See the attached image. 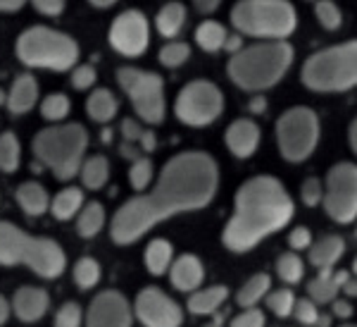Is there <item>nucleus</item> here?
<instances>
[{
    "label": "nucleus",
    "mask_w": 357,
    "mask_h": 327,
    "mask_svg": "<svg viewBox=\"0 0 357 327\" xmlns=\"http://www.w3.org/2000/svg\"><path fill=\"white\" fill-rule=\"evenodd\" d=\"M220 187L217 160L205 151H186L167 160L153 191L129 198L114 213L110 237L114 244L129 246L167 217L203 210Z\"/></svg>",
    "instance_id": "nucleus-1"
},
{
    "label": "nucleus",
    "mask_w": 357,
    "mask_h": 327,
    "mask_svg": "<svg viewBox=\"0 0 357 327\" xmlns=\"http://www.w3.org/2000/svg\"><path fill=\"white\" fill-rule=\"evenodd\" d=\"M296 213V203L276 177H252L236 191L234 215L222 232V244L231 254H248L264 237L284 229Z\"/></svg>",
    "instance_id": "nucleus-2"
},
{
    "label": "nucleus",
    "mask_w": 357,
    "mask_h": 327,
    "mask_svg": "<svg viewBox=\"0 0 357 327\" xmlns=\"http://www.w3.org/2000/svg\"><path fill=\"white\" fill-rule=\"evenodd\" d=\"M296 50L289 41H262L241 48L229 60V79L243 91L272 89L286 77Z\"/></svg>",
    "instance_id": "nucleus-3"
},
{
    "label": "nucleus",
    "mask_w": 357,
    "mask_h": 327,
    "mask_svg": "<svg viewBox=\"0 0 357 327\" xmlns=\"http://www.w3.org/2000/svg\"><path fill=\"white\" fill-rule=\"evenodd\" d=\"M0 266H26L45 279H55L65 272L67 258L50 237H31L13 222H0Z\"/></svg>",
    "instance_id": "nucleus-4"
},
{
    "label": "nucleus",
    "mask_w": 357,
    "mask_h": 327,
    "mask_svg": "<svg viewBox=\"0 0 357 327\" xmlns=\"http://www.w3.org/2000/svg\"><path fill=\"white\" fill-rule=\"evenodd\" d=\"M86 148H89V131L82 124H62L38 131L31 141V151L38 163L45 165L57 180L69 182L82 170Z\"/></svg>",
    "instance_id": "nucleus-5"
},
{
    "label": "nucleus",
    "mask_w": 357,
    "mask_h": 327,
    "mask_svg": "<svg viewBox=\"0 0 357 327\" xmlns=\"http://www.w3.org/2000/svg\"><path fill=\"white\" fill-rule=\"evenodd\" d=\"M231 24L243 36L286 41L298 27L296 8L286 0H241L231 10Z\"/></svg>",
    "instance_id": "nucleus-6"
},
{
    "label": "nucleus",
    "mask_w": 357,
    "mask_h": 327,
    "mask_svg": "<svg viewBox=\"0 0 357 327\" xmlns=\"http://www.w3.org/2000/svg\"><path fill=\"white\" fill-rule=\"evenodd\" d=\"M301 82L317 94L350 91L357 84V43H338L310 55L303 65Z\"/></svg>",
    "instance_id": "nucleus-7"
},
{
    "label": "nucleus",
    "mask_w": 357,
    "mask_h": 327,
    "mask_svg": "<svg viewBox=\"0 0 357 327\" xmlns=\"http://www.w3.org/2000/svg\"><path fill=\"white\" fill-rule=\"evenodd\" d=\"M20 62L38 70L67 72L77 67L79 43L67 34H60L50 27H29L15 43Z\"/></svg>",
    "instance_id": "nucleus-8"
},
{
    "label": "nucleus",
    "mask_w": 357,
    "mask_h": 327,
    "mask_svg": "<svg viewBox=\"0 0 357 327\" xmlns=\"http://www.w3.org/2000/svg\"><path fill=\"white\" fill-rule=\"evenodd\" d=\"M279 151L289 163H305L319 141V117L305 106H296L276 119Z\"/></svg>",
    "instance_id": "nucleus-9"
},
{
    "label": "nucleus",
    "mask_w": 357,
    "mask_h": 327,
    "mask_svg": "<svg viewBox=\"0 0 357 327\" xmlns=\"http://www.w3.org/2000/svg\"><path fill=\"white\" fill-rule=\"evenodd\" d=\"M119 89L134 103L136 115L146 124H160L165 119V82L160 74L122 67L117 72Z\"/></svg>",
    "instance_id": "nucleus-10"
},
{
    "label": "nucleus",
    "mask_w": 357,
    "mask_h": 327,
    "mask_svg": "<svg viewBox=\"0 0 357 327\" xmlns=\"http://www.w3.org/2000/svg\"><path fill=\"white\" fill-rule=\"evenodd\" d=\"M224 110V96L212 82L198 79L181 89L176 96L174 112L183 124L191 127H207L212 124Z\"/></svg>",
    "instance_id": "nucleus-11"
},
{
    "label": "nucleus",
    "mask_w": 357,
    "mask_h": 327,
    "mask_svg": "<svg viewBox=\"0 0 357 327\" xmlns=\"http://www.w3.org/2000/svg\"><path fill=\"white\" fill-rule=\"evenodd\" d=\"M324 210L338 225H350L357 215V168L353 163L333 165L326 175Z\"/></svg>",
    "instance_id": "nucleus-12"
},
{
    "label": "nucleus",
    "mask_w": 357,
    "mask_h": 327,
    "mask_svg": "<svg viewBox=\"0 0 357 327\" xmlns=\"http://www.w3.org/2000/svg\"><path fill=\"white\" fill-rule=\"evenodd\" d=\"M107 41L119 55L124 57H141L148 50L151 41V24L148 17L141 10H126L119 17H114L110 24Z\"/></svg>",
    "instance_id": "nucleus-13"
},
{
    "label": "nucleus",
    "mask_w": 357,
    "mask_h": 327,
    "mask_svg": "<svg viewBox=\"0 0 357 327\" xmlns=\"http://www.w3.org/2000/svg\"><path fill=\"white\" fill-rule=\"evenodd\" d=\"M134 315L138 323L146 327H178L183 323V313L178 303L172 301L158 286H146L136 296Z\"/></svg>",
    "instance_id": "nucleus-14"
},
{
    "label": "nucleus",
    "mask_w": 357,
    "mask_h": 327,
    "mask_svg": "<svg viewBox=\"0 0 357 327\" xmlns=\"http://www.w3.org/2000/svg\"><path fill=\"white\" fill-rule=\"evenodd\" d=\"M131 323H134V311L126 296L114 289L100 291L86 311L89 327H129Z\"/></svg>",
    "instance_id": "nucleus-15"
},
{
    "label": "nucleus",
    "mask_w": 357,
    "mask_h": 327,
    "mask_svg": "<svg viewBox=\"0 0 357 327\" xmlns=\"http://www.w3.org/2000/svg\"><path fill=\"white\" fill-rule=\"evenodd\" d=\"M260 127H257L252 119H234L231 124H229L227 134H224V141H227L229 151H231L234 158L238 160H245L250 158L252 153L257 151V146H260Z\"/></svg>",
    "instance_id": "nucleus-16"
},
{
    "label": "nucleus",
    "mask_w": 357,
    "mask_h": 327,
    "mask_svg": "<svg viewBox=\"0 0 357 327\" xmlns=\"http://www.w3.org/2000/svg\"><path fill=\"white\" fill-rule=\"evenodd\" d=\"M50 306V296L38 286H20L13 296V311L22 323H36L41 320Z\"/></svg>",
    "instance_id": "nucleus-17"
},
{
    "label": "nucleus",
    "mask_w": 357,
    "mask_h": 327,
    "mask_svg": "<svg viewBox=\"0 0 357 327\" xmlns=\"http://www.w3.org/2000/svg\"><path fill=\"white\" fill-rule=\"evenodd\" d=\"M169 279L176 291H183V294L195 291L205 279V268H203V263H200V258L193 254L178 256L176 261L172 263Z\"/></svg>",
    "instance_id": "nucleus-18"
},
{
    "label": "nucleus",
    "mask_w": 357,
    "mask_h": 327,
    "mask_svg": "<svg viewBox=\"0 0 357 327\" xmlns=\"http://www.w3.org/2000/svg\"><path fill=\"white\" fill-rule=\"evenodd\" d=\"M36 101H38V82L31 72L20 74L13 82V89H10L8 99H5L8 110L13 115H26L36 106Z\"/></svg>",
    "instance_id": "nucleus-19"
},
{
    "label": "nucleus",
    "mask_w": 357,
    "mask_h": 327,
    "mask_svg": "<svg viewBox=\"0 0 357 327\" xmlns=\"http://www.w3.org/2000/svg\"><path fill=\"white\" fill-rule=\"evenodd\" d=\"M345 254V242L338 234H326L317 244H310V263L319 268H333L336 261Z\"/></svg>",
    "instance_id": "nucleus-20"
},
{
    "label": "nucleus",
    "mask_w": 357,
    "mask_h": 327,
    "mask_svg": "<svg viewBox=\"0 0 357 327\" xmlns=\"http://www.w3.org/2000/svg\"><path fill=\"white\" fill-rule=\"evenodd\" d=\"M15 196H17L20 208L24 210L29 217H38L50 208L48 191H45L41 184H36V182H24V184H20Z\"/></svg>",
    "instance_id": "nucleus-21"
},
{
    "label": "nucleus",
    "mask_w": 357,
    "mask_h": 327,
    "mask_svg": "<svg viewBox=\"0 0 357 327\" xmlns=\"http://www.w3.org/2000/svg\"><path fill=\"white\" fill-rule=\"evenodd\" d=\"M229 299V289L224 284H212L207 289L193 291L191 299H188V311L195 315H212L220 311L222 303Z\"/></svg>",
    "instance_id": "nucleus-22"
},
{
    "label": "nucleus",
    "mask_w": 357,
    "mask_h": 327,
    "mask_svg": "<svg viewBox=\"0 0 357 327\" xmlns=\"http://www.w3.org/2000/svg\"><path fill=\"white\" fill-rule=\"evenodd\" d=\"M82 208H84V191L77 187L62 189V191L50 201V213H53L55 220H62V222L72 220Z\"/></svg>",
    "instance_id": "nucleus-23"
},
{
    "label": "nucleus",
    "mask_w": 357,
    "mask_h": 327,
    "mask_svg": "<svg viewBox=\"0 0 357 327\" xmlns=\"http://www.w3.org/2000/svg\"><path fill=\"white\" fill-rule=\"evenodd\" d=\"M117 110H119V103L112 96L110 89H96L89 96V101H86V112L96 122H110L114 115H117Z\"/></svg>",
    "instance_id": "nucleus-24"
},
{
    "label": "nucleus",
    "mask_w": 357,
    "mask_h": 327,
    "mask_svg": "<svg viewBox=\"0 0 357 327\" xmlns=\"http://www.w3.org/2000/svg\"><path fill=\"white\" fill-rule=\"evenodd\" d=\"M79 175H82V184L86 189L98 191V189H102L107 184V180H110V163H107L105 156H91L89 160L82 163Z\"/></svg>",
    "instance_id": "nucleus-25"
},
{
    "label": "nucleus",
    "mask_w": 357,
    "mask_h": 327,
    "mask_svg": "<svg viewBox=\"0 0 357 327\" xmlns=\"http://www.w3.org/2000/svg\"><path fill=\"white\" fill-rule=\"evenodd\" d=\"M186 24V8L181 3H167L155 17V27L165 38H174Z\"/></svg>",
    "instance_id": "nucleus-26"
},
{
    "label": "nucleus",
    "mask_w": 357,
    "mask_h": 327,
    "mask_svg": "<svg viewBox=\"0 0 357 327\" xmlns=\"http://www.w3.org/2000/svg\"><path fill=\"white\" fill-rule=\"evenodd\" d=\"M269 289H272V277H269L267 272H257L238 289L236 303H238L241 308H250V306H255L257 301H262Z\"/></svg>",
    "instance_id": "nucleus-27"
},
{
    "label": "nucleus",
    "mask_w": 357,
    "mask_h": 327,
    "mask_svg": "<svg viewBox=\"0 0 357 327\" xmlns=\"http://www.w3.org/2000/svg\"><path fill=\"white\" fill-rule=\"evenodd\" d=\"M172 244L167 239H153L146 246V268L151 275H165L172 266Z\"/></svg>",
    "instance_id": "nucleus-28"
},
{
    "label": "nucleus",
    "mask_w": 357,
    "mask_h": 327,
    "mask_svg": "<svg viewBox=\"0 0 357 327\" xmlns=\"http://www.w3.org/2000/svg\"><path fill=\"white\" fill-rule=\"evenodd\" d=\"M227 29H224L220 22H203L198 29H195V43L200 45L207 53H217V50L224 48V41H227Z\"/></svg>",
    "instance_id": "nucleus-29"
},
{
    "label": "nucleus",
    "mask_w": 357,
    "mask_h": 327,
    "mask_svg": "<svg viewBox=\"0 0 357 327\" xmlns=\"http://www.w3.org/2000/svg\"><path fill=\"white\" fill-rule=\"evenodd\" d=\"M102 225H105V208L100 203H86L77 217V232L84 239H91L100 232Z\"/></svg>",
    "instance_id": "nucleus-30"
},
{
    "label": "nucleus",
    "mask_w": 357,
    "mask_h": 327,
    "mask_svg": "<svg viewBox=\"0 0 357 327\" xmlns=\"http://www.w3.org/2000/svg\"><path fill=\"white\" fill-rule=\"evenodd\" d=\"M20 158H22V148L15 131H3L0 134V170L13 175L20 168Z\"/></svg>",
    "instance_id": "nucleus-31"
},
{
    "label": "nucleus",
    "mask_w": 357,
    "mask_h": 327,
    "mask_svg": "<svg viewBox=\"0 0 357 327\" xmlns=\"http://www.w3.org/2000/svg\"><path fill=\"white\" fill-rule=\"evenodd\" d=\"M100 266H98V261H93V258H82V261L74 266V282H77V286L82 291H89L93 289V286L100 282Z\"/></svg>",
    "instance_id": "nucleus-32"
},
{
    "label": "nucleus",
    "mask_w": 357,
    "mask_h": 327,
    "mask_svg": "<svg viewBox=\"0 0 357 327\" xmlns=\"http://www.w3.org/2000/svg\"><path fill=\"white\" fill-rule=\"evenodd\" d=\"M338 291H341V286L333 282V277H317L307 282V296L317 306L319 303H331L338 296Z\"/></svg>",
    "instance_id": "nucleus-33"
},
{
    "label": "nucleus",
    "mask_w": 357,
    "mask_h": 327,
    "mask_svg": "<svg viewBox=\"0 0 357 327\" xmlns=\"http://www.w3.org/2000/svg\"><path fill=\"white\" fill-rule=\"evenodd\" d=\"M69 108H72V103L65 94H50L41 103V115L48 122H62L69 115Z\"/></svg>",
    "instance_id": "nucleus-34"
},
{
    "label": "nucleus",
    "mask_w": 357,
    "mask_h": 327,
    "mask_svg": "<svg viewBox=\"0 0 357 327\" xmlns=\"http://www.w3.org/2000/svg\"><path fill=\"white\" fill-rule=\"evenodd\" d=\"M276 272H279V277L284 279V282L298 284L305 275V263L296 254H284L276 261Z\"/></svg>",
    "instance_id": "nucleus-35"
},
{
    "label": "nucleus",
    "mask_w": 357,
    "mask_h": 327,
    "mask_svg": "<svg viewBox=\"0 0 357 327\" xmlns=\"http://www.w3.org/2000/svg\"><path fill=\"white\" fill-rule=\"evenodd\" d=\"M267 308L272 311L276 318H289L293 313V303H296V294L291 289H276V291H267Z\"/></svg>",
    "instance_id": "nucleus-36"
},
{
    "label": "nucleus",
    "mask_w": 357,
    "mask_h": 327,
    "mask_svg": "<svg viewBox=\"0 0 357 327\" xmlns=\"http://www.w3.org/2000/svg\"><path fill=\"white\" fill-rule=\"evenodd\" d=\"M314 13H317L319 24L324 29H329V31H336V29L343 24L341 10H338V5L331 3V0H319V3H314Z\"/></svg>",
    "instance_id": "nucleus-37"
},
{
    "label": "nucleus",
    "mask_w": 357,
    "mask_h": 327,
    "mask_svg": "<svg viewBox=\"0 0 357 327\" xmlns=\"http://www.w3.org/2000/svg\"><path fill=\"white\" fill-rule=\"evenodd\" d=\"M153 180V163L148 158H138L131 163L129 168V182L136 191H146V187L151 184Z\"/></svg>",
    "instance_id": "nucleus-38"
},
{
    "label": "nucleus",
    "mask_w": 357,
    "mask_h": 327,
    "mask_svg": "<svg viewBox=\"0 0 357 327\" xmlns=\"http://www.w3.org/2000/svg\"><path fill=\"white\" fill-rule=\"evenodd\" d=\"M188 55H191V48L186 43H167L160 50V62L165 67H181L188 60Z\"/></svg>",
    "instance_id": "nucleus-39"
},
{
    "label": "nucleus",
    "mask_w": 357,
    "mask_h": 327,
    "mask_svg": "<svg viewBox=\"0 0 357 327\" xmlns=\"http://www.w3.org/2000/svg\"><path fill=\"white\" fill-rule=\"evenodd\" d=\"M84 323V315H82V308L79 303L69 301L60 311L55 313V327H79Z\"/></svg>",
    "instance_id": "nucleus-40"
},
{
    "label": "nucleus",
    "mask_w": 357,
    "mask_h": 327,
    "mask_svg": "<svg viewBox=\"0 0 357 327\" xmlns=\"http://www.w3.org/2000/svg\"><path fill=\"white\" fill-rule=\"evenodd\" d=\"M301 196H303V203L307 208H314V205L321 203V196H324V187L317 177H307L301 187Z\"/></svg>",
    "instance_id": "nucleus-41"
},
{
    "label": "nucleus",
    "mask_w": 357,
    "mask_h": 327,
    "mask_svg": "<svg viewBox=\"0 0 357 327\" xmlns=\"http://www.w3.org/2000/svg\"><path fill=\"white\" fill-rule=\"evenodd\" d=\"M291 315H296V320L301 325H314V320H317V315H319V311H317V303L312 299H296Z\"/></svg>",
    "instance_id": "nucleus-42"
},
{
    "label": "nucleus",
    "mask_w": 357,
    "mask_h": 327,
    "mask_svg": "<svg viewBox=\"0 0 357 327\" xmlns=\"http://www.w3.org/2000/svg\"><path fill=\"white\" fill-rule=\"evenodd\" d=\"M72 84L74 89L84 91V89H91L96 84V70L91 65H77L72 70Z\"/></svg>",
    "instance_id": "nucleus-43"
},
{
    "label": "nucleus",
    "mask_w": 357,
    "mask_h": 327,
    "mask_svg": "<svg viewBox=\"0 0 357 327\" xmlns=\"http://www.w3.org/2000/svg\"><path fill=\"white\" fill-rule=\"evenodd\" d=\"M262 325H264V313L255 306L245 308L238 318L231 320V327H262Z\"/></svg>",
    "instance_id": "nucleus-44"
},
{
    "label": "nucleus",
    "mask_w": 357,
    "mask_h": 327,
    "mask_svg": "<svg viewBox=\"0 0 357 327\" xmlns=\"http://www.w3.org/2000/svg\"><path fill=\"white\" fill-rule=\"evenodd\" d=\"M289 244H291L296 251L310 249V244H312V232H310L307 227H296V229H291Z\"/></svg>",
    "instance_id": "nucleus-45"
},
{
    "label": "nucleus",
    "mask_w": 357,
    "mask_h": 327,
    "mask_svg": "<svg viewBox=\"0 0 357 327\" xmlns=\"http://www.w3.org/2000/svg\"><path fill=\"white\" fill-rule=\"evenodd\" d=\"M33 10L41 15H48V17H57V15H62V10H65V3H62V0H36V3H33Z\"/></svg>",
    "instance_id": "nucleus-46"
},
{
    "label": "nucleus",
    "mask_w": 357,
    "mask_h": 327,
    "mask_svg": "<svg viewBox=\"0 0 357 327\" xmlns=\"http://www.w3.org/2000/svg\"><path fill=\"white\" fill-rule=\"evenodd\" d=\"M141 134H143L141 124L134 122V119L126 117L124 122H122V136H124V141H126V143H138V139H141Z\"/></svg>",
    "instance_id": "nucleus-47"
},
{
    "label": "nucleus",
    "mask_w": 357,
    "mask_h": 327,
    "mask_svg": "<svg viewBox=\"0 0 357 327\" xmlns=\"http://www.w3.org/2000/svg\"><path fill=\"white\" fill-rule=\"evenodd\" d=\"M138 146H141V148H143V151H146V153H153L155 148H158V139H155L153 129H143L141 139H138Z\"/></svg>",
    "instance_id": "nucleus-48"
},
{
    "label": "nucleus",
    "mask_w": 357,
    "mask_h": 327,
    "mask_svg": "<svg viewBox=\"0 0 357 327\" xmlns=\"http://www.w3.org/2000/svg\"><path fill=\"white\" fill-rule=\"evenodd\" d=\"M243 48V36L241 34H231V36H227V41H224V50H229V53H238V50Z\"/></svg>",
    "instance_id": "nucleus-49"
},
{
    "label": "nucleus",
    "mask_w": 357,
    "mask_h": 327,
    "mask_svg": "<svg viewBox=\"0 0 357 327\" xmlns=\"http://www.w3.org/2000/svg\"><path fill=\"white\" fill-rule=\"evenodd\" d=\"M333 313H336V318H350L353 315V306H350L348 301H341V299H333Z\"/></svg>",
    "instance_id": "nucleus-50"
},
{
    "label": "nucleus",
    "mask_w": 357,
    "mask_h": 327,
    "mask_svg": "<svg viewBox=\"0 0 357 327\" xmlns=\"http://www.w3.org/2000/svg\"><path fill=\"white\" fill-rule=\"evenodd\" d=\"M193 8L198 10V13H203V15L215 13V10L220 8V0H195Z\"/></svg>",
    "instance_id": "nucleus-51"
},
{
    "label": "nucleus",
    "mask_w": 357,
    "mask_h": 327,
    "mask_svg": "<svg viewBox=\"0 0 357 327\" xmlns=\"http://www.w3.org/2000/svg\"><path fill=\"white\" fill-rule=\"evenodd\" d=\"M250 112H255V115H262L264 110H267V99H264V96H252V101H250Z\"/></svg>",
    "instance_id": "nucleus-52"
},
{
    "label": "nucleus",
    "mask_w": 357,
    "mask_h": 327,
    "mask_svg": "<svg viewBox=\"0 0 357 327\" xmlns=\"http://www.w3.org/2000/svg\"><path fill=\"white\" fill-rule=\"evenodd\" d=\"M22 8H24L22 0H0V13H17Z\"/></svg>",
    "instance_id": "nucleus-53"
},
{
    "label": "nucleus",
    "mask_w": 357,
    "mask_h": 327,
    "mask_svg": "<svg viewBox=\"0 0 357 327\" xmlns=\"http://www.w3.org/2000/svg\"><path fill=\"white\" fill-rule=\"evenodd\" d=\"M119 153H122L124 158H129L131 163H134V160H138V158H141V153H138L136 148L131 146V143H126V141L122 143V146H119Z\"/></svg>",
    "instance_id": "nucleus-54"
},
{
    "label": "nucleus",
    "mask_w": 357,
    "mask_h": 327,
    "mask_svg": "<svg viewBox=\"0 0 357 327\" xmlns=\"http://www.w3.org/2000/svg\"><path fill=\"white\" fill-rule=\"evenodd\" d=\"M8 318H10V303L3 294H0V325L8 323Z\"/></svg>",
    "instance_id": "nucleus-55"
},
{
    "label": "nucleus",
    "mask_w": 357,
    "mask_h": 327,
    "mask_svg": "<svg viewBox=\"0 0 357 327\" xmlns=\"http://www.w3.org/2000/svg\"><path fill=\"white\" fill-rule=\"evenodd\" d=\"M348 141H350V151H357V122L353 119L348 129Z\"/></svg>",
    "instance_id": "nucleus-56"
},
{
    "label": "nucleus",
    "mask_w": 357,
    "mask_h": 327,
    "mask_svg": "<svg viewBox=\"0 0 357 327\" xmlns=\"http://www.w3.org/2000/svg\"><path fill=\"white\" fill-rule=\"evenodd\" d=\"M343 289H345V294H348V296H355V270L353 272H350V277L348 279H345V284H343Z\"/></svg>",
    "instance_id": "nucleus-57"
},
{
    "label": "nucleus",
    "mask_w": 357,
    "mask_h": 327,
    "mask_svg": "<svg viewBox=\"0 0 357 327\" xmlns=\"http://www.w3.org/2000/svg\"><path fill=\"white\" fill-rule=\"evenodd\" d=\"M112 0H91V8H98V10H107L112 8Z\"/></svg>",
    "instance_id": "nucleus-58"
},
{
    "label": "nucleus",
    "mask_w": 357,
    "mask_h": 327,
    "mask_svg": "<svg viewBox=\"0 0 357 327\" xmlns=\"http://www.w3.org/2000/svg\"><path fill=\"white\" fill-rule=\"evenodd\" d=\"M314 325H319V327H326V325H331V318H329V315H317Z\"/></svg>",
    "instance_id": "nucleus-59"
},
{
    "label": "nucleus",
    "mask_w": 357,
    "mask_h": 327,
    "mask_svg": "<svg viewBox=\"0 0 357 327\" xmlns=\"http://www.w3.org/2000/svg\"><path fill=\"white\" fill-rule=\"evenodd\" d=\"M102 141H105V143L112 141V131L110 129H102Z\"/></svg>",
    "instance_id": "nucleus-60"
},
{
    "label": "nucleus",
    "mask_w": 357,
    "mask_h": 327,
    "mask_svg": "<svg viewBox=\"0 0 357 327\" xmlns=\"http://www.w3.org/2000/svg\"><path fill=\"white\" fill-rule=\"evenodd\" d=\"M5 99H8V96H5V94H3V89H0V106L5 103Z\"/></svg>",
    "instance_id": "nucleus-61"
}]
</instances>
